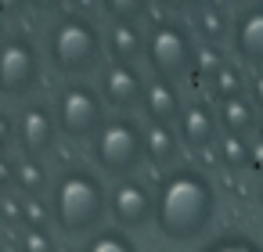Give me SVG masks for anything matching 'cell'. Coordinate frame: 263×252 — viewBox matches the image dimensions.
Segmentation results:
<instances>
[{"label":"cell","instance_id":"cell-12","mask_svg":"<svg viewBox=\"0 0 263 252\" xmlns=\"http://www.w3.org/2000/svg\"><path fill=\"white\" fill-rule=\"evenodd\" d=\"M177 123H180V141L191 144V148H209L216 141V130H220V119H216V112L205 101L187 105Z\"/></svg>","mask_w":263,"mask_h":252},{"label":"cell","instance_id":"cell-21","mask_svg":"<svg viewBox=\"0 0 263 252\" xmlns=\"http://www.w3.org/2000/svg\"><path fill=\"white\" fill-rule=\"evenodd\" d=\"M101 4H105V15L112 22H141L148 15L152 0H101Z\"/></svg>","mask_w":263,"mask_h":252},{"label":"cell","instance_id":"cell-2","mask_svg":"<svg viewBox=\"0 0 263 252\" xmlns=\"http://www.w3.org/2000/svg\"><path fill=\"white\" fill-rule=\"evenodd\" d=\"M51 212L54 223L69 234V238H83V234H98L105 212H108V191L101 184L98 173L72 166L54 180V195H51Z\"/></svg>","mask_w":263,"mask_h":252},{"label":"cell","instance_id":"cell-11","mask_svg":"<svg viewBox=\"0 0 263 252\" xmlns=\"http://www.w3.org/2000/svg\"><path fill=\"white\" fill-rule=\"evenodd\" d=\"M108 209L116 216V223L123 230L130 227H144L148 220H155V195L141 184V180H119L116 191L108 195Z\"/></svg>","mask_w":263,"mask_h":252},{"label":"cell","instance_id":"cell-7","mask_svg":"<svg viewBox=\"0 0 263 252\" xmlns=\"http://www.w3.org/2000/svg\"><path fill=\"white\" fill-rule=\"evenodd\" d=\"M36 80H40V54L33 40L26 36L0 40V94L22 98L36 87Z\"/></svg>","mask_w":263,"mask_h":252},{"label":"cell","instance_id":"cell-27","mask_svg":"<svg viewBox=\"0 0 263 252\" xmlns=\"http://www.w3.org/2000/svg\"><path fill=\"white\" fill-rule=\"evenodd\" d=\"M249 101L263 112V72H256V76L249 80Z\"/></svg>","mask_w":263,"mask_h":252},{"label":"cell","instance_id":"cell-18","mask_svg":"<svg viewBox=\"0 0 263 252\" xmlns=\"http://www.w3.org/2000/svg\"><path fill=\"white\" fill-rule=\"evenodd\" d=\"M83 252H141V248H137V241L123 227H105V230L90 234V241H87Z\"/></svg>","mask_w":263,"mask_h":252},{"label":"cell","instance_id":"cell-9","mask_svg":"<svg viewBox=\"0 0 263 252\" xmlns=\"http://www.w3.org/2000/svg\"><path fill=\"white\" fill-rule=\"evenodd\" d=\"M15 137L29 159H44L58 141V115L47 105H29L15 119Z\"/></svg>","mask_w":263,"mask_h":252},{"label":"cell","instance_id":"cell-17","mask_svg":"<svg viewBox=\"0 0 263 252\" xmlns=\"http://www.w3.org/2000/svg\"><path fill=\"white\" fill-rule=\"evenodd\" d=\"M180 151V141L173 133V126H162V123H152L144 130V159H152L155 166H170Z\"/></svg>","mask_w":263,"mask_h":252},{"label":"cell","instance_id":"cell-31","mask_svg":"<svg viewBox=\"0 0 263 252\" xmlns=\"http://www.w3.org/2000/svg\"><path fill=\"white\" fill-rule=\"evenodd\" d=\"M220 4H234V8H238V11H241V8H245V4H252V0H220Z\"/></svg>","mask_w":263,"mask_h":252},{"label":"cell","instance_id":"cell-14","mask_svg":"<svg viewBox=\"0 0 263 252\" xmlns=\"http://www.w3.org/2000/svg\"><path fill=\"white\" fill-rule=\"evenodd\" d=\"M105 47H108L112 62L137 65V58H144V33H141L137 22H112L108 36H105Z\"/></svg>","mask_w":263,"mask_h":252},{"label":"cell","instance_id":"cell-3","mask_svg":"<svg viewBox=\"0 0 263 252\" xmlns=\"http://www.w3.org/2000/svg\"><path fill=\"white\" fill-rule=\"evenodd\" d=\"M51 65L65 76H87L105 58V33L87 15H65L47 33Z\"/></svg>","mask_w":263,"mask_h":252},{"label":"cell","instance_id":"cell-10","mask_svg":"<svg viewBox=\"0 0 263 252\" xmlns=\"http://www.w3.org/2000/svg\"><path fill=\"white\" fill-rule=\"evenodd\" d=\"M231 51L238 54V62L252 65L263 72V0L245 4L234 22H231Z\"/></svg>","mask_w":263,"mask_h":252},{"label":"cell","instance_id":"cell-23","mask_svg":"<svg viewBox=\"0 0 263 252\" xmlns=\"http://www.w3.org/2000/svg\"><path fill=\"white\" fill-rule=\"evenodd\" d=\"M220 159H223V166L241 169V166L252 162V148H249L241 137H223V141H220Z\"/></svg>","mask_w":263,"mask_h":252},{"label":"cell","instance_id":"cell-24","mask_svg":"<svg viewBox=\"0 0 263 252\" xmlns=\"http://www.w3.org/2000/svg\"><path fill=\"white\" fill-rule=\"evenodd\" d=\"M22 252H58V248H54L47 227H26L22 230Z\"/></svg>","mask_w":263,"mask_h":252},{"label":"cell","instance_id":"cell-16","mask_svg":"<svg viewBox=\"0 0 263 252\" xmlns=\"http://www.w3.org/2000/svg\"><path fill=\"white\" fill-rule=\"evenodd\" d=\"M231 15H227V8L220 4V0H209V4H202L198 11H195V33L205 40V44H213V47H220L223 40H231Z\"/></svg>","mask_w":263,"mask_h":252},{"label":"cell","instance_id":"cell-13","mask_svg":"<svg viewBox=\"0 0 263 252\" xmlns=\"http://www.w3.org/2000/svg\"><path fill=\"white\" fill-rule=\"evenodd\" d=\"M141 105H144L148 119H152V123H162V126L177 123V119H180V112H184L177 87H173L170 80H159V76L144 87V101H141Z\"/></svg>","mask_w":263,"mask_h":252},{"label":"cell","instance_id":"cell-8","mask_svg":"<svg viewBox=\"0 0 263 252\" xmlns=\"http://www.w3.org/2000/svg\"><path fill=\"white\" fill-rule=\"evenodd\" d=\"M144 76L137 72V65H126V62H112L101 65V101L119 108V112H130L144 101Z\"/></svg>","mask_w":263,"mask_h":252},{"label":"cell","instance_id":"cell-22","mask_svg":"<svg viewBox=\"0 0 263 252\" xmlns=\"http://www.w3.org/2000/svg\"><path fill=\"white\" fill-rule=\"evenodd\" d=\"M202 252H263V245L256 238H249V234H220Z\"/></svg>","mask_w":263,"mask_h":252},{"label":"cell","instance_id":"cell-1","mask_svg":"<svg viewBox=\"0 0 263 252\" xmlns=\"http://www.w3.org/2000/svg\"><path fill=\"white\" fill-rule=\"evenodd\" d=\"M216 216V187L195 166L170 169L155 191V227L170 241H195Z\"/></svg>","mask_w":263,"mask_h":252},{"label":"cell","instance_id":"cell-33","mask_svg":"<svg viewBox=\"0 0 263 252\" xmlns=\"http://www.w3.org/2000/svg\"><path fill=\"white\" fill-rule=\"evenodd\" d=\"M259 202H263V187H259Z\"/></svg>","mask_w":263,"mask_h":252},{"label":"cell","instance_id":"cell-29","mask_svg":"<svg viewBox=\"0 0 263 252\" xmlns=\"http://www.w3.org/2000/svg\"><path fill=\"white\" fill-rule=\"evenodd\" d=\"M15 184V166L4 159V155H0V191H8Z\"/></svg>","mask_w":263,"mask_h":252},{"label":"cell","instance_id":"cell-30","mask_svg":"<svg viewBox=\"0 0 263 252\" xmlns=\"http://www.w3.org/2000/svg\"><path fill=\"white\" fill-rule=\"evenodd\" d=\"M36 8H44V11H51V8H58V4H65V0H33Z\"/></svg>","mask_w":263,"mask_h":252},{"label":"cell","instance_id":"cell-19","mask_svg":"<svg viewBox=\"0 0 263 252\" xmlns=\"http://www.w3.org/2000/svg\"><path fill=\"white\" fill-rule=\"evenodd\" d=\"M241 87H245V80H241V69H238V65H231V62L209 76V90H213V98H216V101L241 98Z\"/></svg>","mask_w":263,"mask_h":252},{"label":"cell","instance_id":"cell-28","mask_svg":"<svg viewBox=\"0 0 263 252\" xmlns=\"http://www.w3.org/2000/svg\"><path fill=\"white\" fill-rule=\"evenodd\" d=\"M162 8H170V11H198L202 4H209V0H159Z\"/></svg>","mask_w":263,"mask_h":252},{"label":"cell","instance_id":"cell-4","mask_svg":"<svg viewBox=\"0 0 263 252\" xmlns=\"http://www.w3.org/2000/svg\"><path fill=\"white\" fill-rule=\"evenodd\" d=\"M195 54H198L195 36L177 18H162L144 33V58L159 80L177 83L180 76H187L195 69Z\"/></svg>","mask_w":263,"mask_h":252},{"label":"cell","instance_id":"cell-15","mask_svg":"<svg viewBox=\"0 0 263 252\" xmlns=\"http://www.w3.org/2000/svg\"><path fill=\"white\" fill-rule=\"evenodd\" d=\"M216 119H220V126H223V133H227V137H245V133H252V130H256V123H259V108L241 94V98L220 101Z\"/></svg>","mask_w":263,"mask_h":252},{"label":"cell","instance_id":"cell-5","mask_svg":"<svg viewBox=\"0 0 263 252\" xmlns=\"http://www.w3.org/2000/svg\"><path fill=\"white\" fill-rule=\"evenodd\" d=\"M144 159V130L126 119V115H112L105 119V126L94 133V162L108 173V177H130Z\"/></svg>","mask_w":263,"mask_h":252},{"label":"cell","instance_id":"cell-20","mask_svg":"<svg viewBox=\"0 0 263 252\" xmlns=\"http://www.w3.org/2000/svg\"><path fill=\"white\" fill-rule=\"evenodd\" d=\"M15 184H18L29 198H36V195L47 187V173H44L40 159H26L22 166H15Z\"/></svg>","mask_w":263,"mask_h":252},{"label":"cell","instance_id":"cell-6","mask_svg":"<svg viewBox=\"0 0 263 252\" xmlns=\"http://www.w3.org/2000/svg\"><path fill=\"white\" fill-rule=\"evenodd\" d=\"M58 130L72 141H87L105 126V101L90 83H69L54 105Z\"/></svg>","mask_w":263,"mask_h":252},{"label":"cell","instance_id":"cell-32","mask_svg":"<svg viewBox=\"0 0 263 252\" xmlns=\"http://www.w3.org/2000/svg\"><path fill=\"white\" fill-rule=\"evenodd\" d=\"M256 130H259V144H263V112H259V123H256Z\"/></svg>","mask_w":263,"mask_h":252},{"label":"cell","instance_id":"cell-26","mask_svg":"<svg viewBox=\"0 0 263 252\" xmlns=\"http://www.w3.org/2000/svg\"><path fill=\"white\" fill-rule=\"evenodd\" d=\"M11 141H15V123H11L8 112H0V151H4Z\"/></svg>","mask_w":263,"mask_h":252},{"label":"cell","instance_id":"cell-25","mask_svg":"<svg viewBox=\"0 0 263 252\" xmlns=\"http://www.w3.org/2000/svg\"><path fill=\"white\" fill-rule=\"evenodd\" d=\"M195 65L205 72V76H213L216 69H223L227 65V58L220 54V47H213V44H205V47H198V54H195Z\"/></svg>","mask_w":263,"mask_h":252}]
</instances>
